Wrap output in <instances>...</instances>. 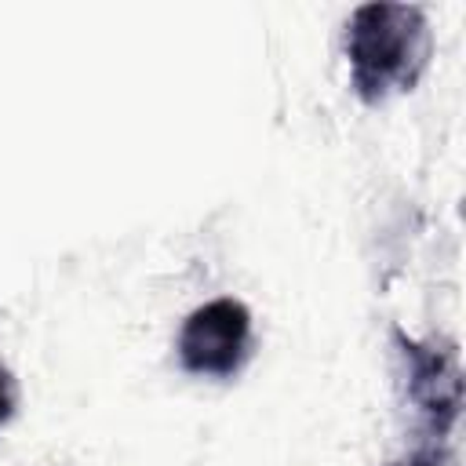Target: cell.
I'll list each match as a JSON object with an SVG mask.
<instances>
[{
    "mask_svg": "<svg viewBox=\"0 0 466 466\" xmlns=\"http://www.w3.org/2000/svg\"><path fill=\"white\" fill-rule=\"evenodd\" d=\"M430 55V29L411 4H360L346 22V62L364 102L411 91Z\"/></svg>",
    "mask_w": 466,
    "mask_h": 466,
    "instance_id": "cell-1",
    "label": "cell"
},
{
    "mask_svg": "<svg viewBox=\"0 0 466 466\" xmlns=\"http://www.w3.org/2000/svg\"><path fill=\"white\" fill-rule=\"evenodd\" d=\"M251 346V313L237 299H211L197 306L178 331V364L189 375L229 379L240 371Z\"/></svg>",
    "mask_w": 466,
    "mask_h": 466,
    "instance_id": "cell-2",
    "label": "cell"
},
{
    "mask_svg": "<svg viewBox=\"0 0 466 466\" xmlns=\"http://www.w3.org/2000/svg\"><path fill=\"white\" fill-rule=\"evenodd\" d=\"M400 360H404V382H408V400L415 404V411H422L437 433H448V426L459 415V371L455 360L444 350L422 346L415 339H408L404 331L393 335Z\"/></svg>",
    "mask_w": 466,
    "mask_h": 466,
    "instance_id": "cell-3",
    "label": "cell"
},
{
    "mask_svg": "<svg viewBox=\"0 0 466 466\" xmlns=\"http://www.w3.org/2000/svg\"><path fill=\"white\" fill-rule=\"evenodd\" d=\"M15 404H18V390H15V379L11 371L0 364V426L15 415Z\"/></svg>",
    "mask_w": 466,
    "mask_h": 466,
    "instance_id": "cell-4",
    "label": "cell"
}]
</instances>
